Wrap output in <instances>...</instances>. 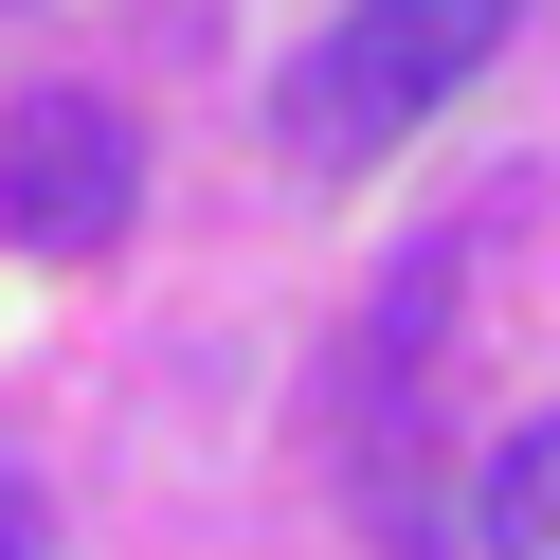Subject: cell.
Instances as JSON below:
<instances>
[{"label":"cell","mask_w":560,"mask_h":560,"mask_svg":"<svg viewBox=\"0 0 560 560\" xmlns=\"http://www.w3.org/2000/svg\"><path fill=\"white\" fill-rule=\"evenodd\" d=\"M362 19L416 55V91H452V73H488V55H506V0H362Z\"/></svg>","instance_id":"277c9868"},{"label":"cell","mask_w":560,"mask_h":560,"mask_svg":"<svg viewBox=\"0 0 560 560\" xmlns=\"http://www.w3.org/2000/svg\"><path fill=\"white\" fill-rule=\"evenodd\" d=\"M470 542L488 560H560V416H524V434L470 470Z\"/></svg>","instance_id":"3957f363"},{"label":"cell","mask_w":560,"mask_h":560,"mask_svg":"<svg viewBox=\"0 0 560 560\" xmlns=\"http://www.w3.org/2000/svg\"><path fill=\"white\" fill-rule=\"evenodd\" d=\"M0 560H19V542H0Z\"/></svg>","instance_id":"5b68a950"},{"label":"cell","mask_w":560,"mask_h":560,"mask_svg":"<svg viewBox=\"0 0 560 560\" xmlns=\"http://www.w3.org/2000/svg\"><path fill=\"white\" fill-rule=\"evenodd\" d=\"M416 109H434V91H416V55L380 37V19H343V37L290 73V145H307V163H380Z\"/></svg>","instance_id":"7a4b0ae2"},{"label":"cell","mask_w":560,"mask_h":560,"mask_svg":"<svg viewBox=\"0 0 560 560\" xmlns=\"http://www.w3.org/2000/svg\"><path fill=\"white\" fill-rule=\"evenodd\" d=\"M127 218H145V127L109 91H37L0 127V235L19 254H109Z\"/></svg>","instance_id":"6da1fadb"}]
</instances>
